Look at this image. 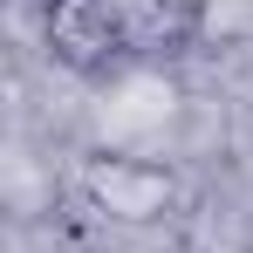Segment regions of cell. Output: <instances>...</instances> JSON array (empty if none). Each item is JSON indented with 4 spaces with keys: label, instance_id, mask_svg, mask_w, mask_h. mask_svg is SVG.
<instances>
[{
    "label": "cell",
    "instance_id": "obj_1",
    "mask_svg": "<svg viewBox=\"0 0 253 253\" xmlns=\"http://www.w3.org/2000/svg\"><path fill=\"white\" fill-rule=\"evenodd\" d=\"M76 185L117 226H158L178 212V171L158 165V158H137V151H89Z\"/></svg>",
    "mask_w": 253,
    "mask_h": 253
},
{
    "label": "cell",
    "instance_id": "obj_2",
    "mask_svg": "<svg viewBox=\"0 0 253 253\" xmlns=\"http://www.w3.org/2000/svg\"><path fill=\"white\" fill-rule=\"evenodd\" d=\"M42 42H48V55H55L62 69H76V76H103V69H117L130 55L124 28L110 21L103 0H48L42 7Z\"/></svg>",
    "mask_w": 253,
    "mask_h": 253
},
{
    "label": "cell",
    "instance_id": "obj_3",
    "mask_svg": "<svg viewBox=\"0 0 253 253\" xmlns=\"http://www.w3.org/2000/svg\"><path fill=\"white\" fill-rule=\"evenodd\" d=\"M103 7H110V21L124 28L130 48H158V42H171V35L199 14V0H103Z\"/></svg>",
    "mask_w": 253,
    "mask_h": 253
}]
</instances>
